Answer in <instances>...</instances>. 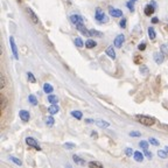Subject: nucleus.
Masks as SVG:
<instances>
[{
  "label": "nucleus",
  "instance_id": "obj_1",
  "mask_svg": "<svg viewBox=\"0 0 168 168\" xmlns=\"http://www.w3.org/2000/svg\"><path fill=\"white\" fill-rule=\"evenodd\" d=\"M135 119H137L140 124H142V125H145V126H152V125L155 124V119H154V118L148 117V116H144V115H137V116H135Z\"/></svg>",
  "mask_w": 168,
  "mask_h": 168
},
{
  "label": "nucleus",
  "instance_id": "obj_2",
  "mask_svg": "<svg viewBox=\"0 0 168 168\" xmlns=\"http://www.w3.org/2000/svg\"><path fill=\"white\" fill-rule=\"evenodd\" d=\"M95 19H96V20H97L99 24H106V22L109 21V19H108L106 14H105V13H103L101 8H97V10H96V15H95Z\"/></svg>",
  "mask_w": 168,
  "mask_h": 168
},
{
  "label": "nucleus",
  "instance_id": "obj_3",
  "mask_svg": "<svg viewBox=\"0 0 168 168\" xmlns=\"http://www.w3.org/2000/svg\"><path fill=\"white\" fill-rule=\"evenodd\" d=\"M10 43H11V48H12V51H13V56L15 60H19V54H18V47H17V43H15V40L13 36H10Z\"/></svg>",
  "mask_w": 168,
  "mask_h": 168
},
{
  "label": "nucleus",
  "instance_id": "obj_4",
  "mask_svg": "<svg viewBox=\"0 0 168 168\" xmlns=\"http://www.w3.org/2000/svg\"><path fill=\"white\" fill-rule=\"evenodd\" d=\"M26 144H27L28 146L35 147L37 151H41V147H40V145H39V144H37V141H36L34 138H32V137H27V138H26Z\"/></svg>",
  "mask_w": 168,
  "mask_h": 168
},
{
  "label": "nucleus",
  "instance_id": "obj_5",
  "mask_svg": "<svg viewBox=\"0 0 168 168\" xmlns=\"http://www.w3.org/2000/svg\"><path fill=\"white\" fill-rule=\"evenodd\" d=\"M165 54L162 53V51H158V53H154V61H155V63L156 64H161V63H163V61H165Z\"/></svg>",
  "mask_w": 168,
  "mask_h": 168
},
{
  "label": "nucleus",
  "instance_id": "obj_6",
  "mask_svg": "<svg viewBox=\"0 0 168 168\" xmlns=\"http://www.w3.org/2000/svg\"><path fill=\"white\" fill-rule=\"evenodd\" d=\"M26 12H27V14L29 15V18H31V20L33 21V24H35V25H37V24H39V19H37V17H36V14L34 13V11H33L32 8H29V7H27V8H26Z\"/></svg>",
  "mask_w": 168,
  "mask_h": 168
},
{
  "label": "nucleus",
  "instance_id": "obj_7",
  "mask_svg": "<svg viewBox=\"0 0 168 168\" xmlns=\"http://www.w3.org/2000/svg\"><path fill=\"white\" fill-rule=\"evenodd\" d=\"M125 42V36L123 35V34H119L116 39H115V41H113V44H115V47H117V48H120L121 46H123V43Z\"/></svg>",
  "mask_w": 168,
  "mask_h": 168
},
{
  "label": "nucleus",
  "instance_id": "obj_8",
  "mask_svg": "<svg viewBox=\"0 0 168 168\" xmlns=\"http://www.w3.org/2000/svg\"><path fill=\"white\" fill-rule=\"evenodd\" d=\"M109 13H110V15L113 17V18H120V17H123L121 10H118V8L110 7V8H109Z\"/></svg>",
  "mask_w": 168,
  "mask_h": 168
},
{
  "label": "nucleus",
  "instance_id": "obj_9",
  "mask_svg": "<svg viewBox=\"0 0 168 168\" xmlns=\"http://www.w3.org/2000/svg\"><path fill=\"white\" fill-rule=\"evenodd\" d=\"M70 21L75 25V26H77V25H79V24H83V18L81 17V15H78V14H72L71 17H70Z\"/></svg>",
  "mask_w": 168,
  "mask_h": 168
},
{
  "label": "nucleus",
  "instance_id": "obj_10",
  "mask_svg": "<svg viewBox=\"0 0 168 168\" xmlns=\"http://www.w3.org/2000/svg\"><path fill=\"white\" fill-rule=\"evenodd\" d=\"M19 117H20V119H21L22 121L27 123V121H29L31 115H29V112L26 111V110H20V112H19Z\"/></svg>",
  "mask_w": 168,
  "mask_h": 168
},
{
  "label": "nucleus",
  "instance_id": "obj_11",
  "mask_svg": "<svg viewBox=\"0 0 168 168\" xmlns=\"http://www.w3.org/2000/svg\"><path fill=\"white\" fill-rule=\"evenodd\" d=\"M76 29L78 31V32H81L83 35H85V36H88V37H90V32L84 27V25L83 24H79V25H77L76 26Z\"/></svg>",
  "mask_w": 168,
  "mask_h": 168
},
{
  "label": "nucleus",
  "instance_id": "obj_12",
  "mask_svg": "<svg viewBox=\"0 0 168 168\" xmlns=\"http://www.w3.org/2000/svg\"><path fill=\"white\" fill-rule=\"evenodd\" d=\"M48 112H49L51 116L58 113V112H60V108H58V105H57V104H50V106L48 108Z\"/></svg>",
  "mask_w": 168,
  "mask_h": 168
},
{
  "label": "nucleus",
  "instance_id": "obj_13",
  "mask_svg": "<svg viewBox=\"0 0 168 168\" xmlns=\"http://www.w3.org/2000/svg\"><path fill=\"white\" fill-rule=\"evenodd\" d=\"M145 15H147V17H151L154 12H155V7L153 6V5H147L146 7H145Z\"/></svg>",
  "mask_w": 168,
  "mask_h": 168
},
{
  "label": "nucleus",
  "instance_id": "obj_14",
  "mask_svg": "<svg viewBox=\"0 0 168 168\" xmlns=\"http://www.w3.org/2000/svg\"><path fill=\"white\" fill-rule=\"evenodd\" d=\"M106 55H108L110 58L116 60V51H115V49H113V46H109V47H108V49H106Z\"/></svg>",
  "mask_w": 168,
  "mask_h": 168
},
{
  "label": "nucleus",
  "instance_id": "obj_15",
  "mask_svg": "<svg viewBox=\"0 0 168 168\" xmlns=\"http://www.w3.org/2000/svg\"><path fill=\"white\" fill-rule=\"evenodd\" d=\"M72 160H74V162L76 163V165H81V166H84L85 165V160H83L82 158H79L78 155H72Z\"/></svg>",
  "mask_w": 168,
  "mask_h": 168
},
{
  "label": "nucleus",
  "instance_id": "obj_16",
  "mask_svg": "<svg viewBox=\"0 0 168 168\" xmlns=\"http://www.w3.org/2000/svg\"><path fill=\"white\" fill-rule=\"evenodd\" d=\"M133 158H134V160L137 161V162H142V160H144V154L141 153V152H134L133 153Z\"/></svg>",
  "mask_w": 168,
  "mask_h": 168
},
{
  "label": "nucleus",
  "instance_id": "obj_17",
  "mask_svg": "<svg viewBox=\"0 0 168 168\" xmlns=\"http://www.w3.org/2000/svg\"><path fill=\"white\" fill-rule=\"evenodd\" d=\"M96 46H97L96 41H94V40H91V39H89V40L85 41V47H87L88 49H92V48H95Z\"/></svg>",
  "mask_w": 168,
  "mask_h": 168
},
{
  "label": "nucleus",
  "instance_id": "obj_18",
  "mask_svg": "<svg viewBox=\"0 0 168 168\" xmlns=\"http://www.w3.org/2000/svg\"><path fill=\"white\" fill-rule=\"evenodd\" d=\"M43 91H44L46 94H51V92L54 91V88L50 85L49 83H44V84H43Z\"/></svg>",
  "mask_w": 168,
  "mask_h": 168
},
{
  "label": "nucleus",
  "instance_id": "obj_19",
  "mask_svg": "<svg viewBox=\"0 0 168 168\" xmlns=\"http://www.w3.org/2000/svg\"><path fill=\"white\" fill-rule=\"evenodd\" d=\"M90 32V36H96V37H103L104 36V34L102 33V32H98V31H96V29H91V31H89Z\"/></svg>",
  "mask_w": 168,
  "mask_h": 168
},
{
  "label": "nucleus",
  "instance_id": "obj_20",
  "mask_svg": "<svg viewBox=\"0 0 168 168\" xmlns=\"http://www.w3.org/2000/svg\"><path fill=\"white\" fill-rule=\"evenodd\" d=\"M96 125H97L98 127H102V128H105V127H109V126H110V124H109L108 121H105V120H97V121H96Z\"/></svg>",
  "mask_w": 168,
  "mask_h": 168
},
{
  "label": "nucleus",
  "instance_id": "obj_21",
  "mask_svg": "<svg viewBox=\"0 0 168 168\" xmlns=\"http://www.w3.org/2000/svg\"><path fill=\"white\" fill-rule=\"evenodd\" d=\"M147 33H148V36H149L151 40H154V39L156 37V34H155V31H154L153 27H149V28L147 29Z\"/></svg>",
  "mask_w": 168,
  "mask_h": 168
},
{
  "label": "nucleus",
  "instance_id": "obj_22",
  "mask_svg": "<svg viewBox=\"0 0 168 168\" xmlns=\"http://www.w3.org/2000/svg\"><path fill=\"white\" fill-rule=\"evenodd\" d=\"M48 102H49L50 104H57L58 98H57V96H55V95H49V96H48Z\"/></svg>",
  "mask_w": 168,
  "mask_h": 168
},
{
  "label": "nucleus",
  "instance_id": "obj_23",
  "mask_svg": "<svg viewBox=\"0 0 168 168\" xmlns=\"http://www.w3.org/2000/svg\"><path fill=\"white\" fill-rule=\"evenodd\" d=\"M71 116L76 119H78V120H81L83 118V113L81 111H71Z\"/></svg>",
  "mask_w": 168,
  "mask_h": 168
},
{
  "label": "nucleus",
  "instance_id": "obj_24",
  "mask_svg": "<svg viewBox=\"0 0 168 168\" xmlns=\"http://www.w3.org/2000/svg\"><path fill=\"white\" fill-rule=\"evenodd\" d=\"M28 101H29V103H31L33 106H36V105H37V99H36V97H35L34 95H29V96H28Z\"/></svg>",
  "mask_w": 168,
  "mask_h": 168
},
{
  "label": "nucleus",
  "instance_id": "obj_25",
  "mask_svg": "<svg viewBox=\"0 0 168 168\" xmlns=\"http://www.w3.org/2000/svg\"><path fill=\"white\" fill-rule=\"evenodd\" d=\"M134 3H135V0H128L126 3V6L128 7L130 12H134Z\"/></svg>",
  "mask_w": 168,
  "mask_h": 168
},
{
  "label": "nucleus",
  "instance_id": "obj_26",
  "mask_svg": "<svg viewBox=\"0 0 168 168\" xmlns=\"http://www.w3.org/2000/svg\"><path fill=\"white\" fill-rule=\"evenodd\" d=\"M44 121H46V125L47 126H53L54 125V121H55V119L50 116V117H46L44 118Z\"/></svg>",
  "mask_w": 168,
  "mask_h": 168
},
{
  "label": "nucleus",
  "instance_id": "obj_27",
  "mask_svg": "<svg viewBox=\"0 0 168 168\" xmlns=\"http://www.w3.org/2000/svg\"><path fill=\"white\" fill-rule=\"evenodd\" d=\"M158 155H159V158H161V159H167V156H168V152H167V151H162V149H160V151H158Z\"/></svg>",
  "mask_w": 168,
  "mask_h": 168
},
{
  "label": "nucleus",
  "instance_id": "obj_28",
  "mask_svg": "<svg viewBox=\"0 0 168 168\" xmlns=\"http://www.w3.org/2000/svg\"><path fill=\"white\" fill-rule=\"evenodd\" d=\"M75 44H76L78 48H82V47L84 46V43H83V41H82L81 37H76V39H75Z\"/></svg>",
  "mask_w": 168,
  "mask_h": 168
},
{
  "label": "nucleus",
  "instance_id": "obj_29",
  "mask_svg": "<svg viewBox=\"0 0 168 168\" xmlns=\"http://www.w3.org/2000/svg\"><path fill=\"white\" fill-rule=\"evenodd\" d=\"M27 78L31 83H36V78L34 77V75L32 72H27Z\"/></svg>",
  "mask_w": 168,
  "mask_h": 168
},
{
  "label": "nucleus",
  "instance_id": "obj_30",
  "mask_svg": "<svg viewBox=\"0 0 168 168\" xmlns=\"http://www.w3.org/2000/svg\"><path fill=\"white\" fill-rule=\"evenodd\" d=\"M140 72H141V75H145V76H146V75H148L149 71H148V68H147L146 65H141V67H140Z\"/></svg>",
  "mask_w": 168,
  "mask_h": 168
},
{
  "label": "nucleus",
  "instance_id": "obj_31",
  "mask_svg": "<svg viewBox=\"0 0 168 168\" xmlns=\"http://www.w3.org/2000/svg\"><path fill=\"white\" fill-rule=\"evenodd\" d=\"M6 105H7V99L4 95H1V110H4L6 108Z\"/></svg>",
  "mask_w": 168,
  "mask_h": 168
},
{
  "label": "nucleus",
  "instance_id": "obj_32",
  "mask_svg": "<svg viewBox=\"0 0 168 168\" xmlns=\"http://www.w3.org/2000/svg\"><path fill=\"white\" fill-rule=\"evenodd\" d=\"M5 85H6V77L4 76V75H1V79H0V88H5Z\"/></svg>",
  "mask_w": 168,
  "mask_h": 168
},
{
  "label": "nucleus",
  "instance_id": "obj_33",
  "mask_svg": "<svg viewBox=\"0 0 168 168\" xmlns=\"http://www.w3.org/2000/svg\"><path fill=\"white\" fill-rule=\"evenodd\" d=\"M89 166L90 167H103V165L98 161H91V162H89Z\"/></svg>",
  "mask_w": 168,
  "mask_h": 168
},
{
  "label": "nucleus",
  "instance_id": "obj_34",
  "mask_svg": "<svg viewBox=\"0 0 168 168\" xmlns=\"http://www.w3.org/2000/svg\"><path fill=\"white\" fill-rule=\"evenodd\" d=\"M139 146L145 151V149H148V142L147 141H140L139 142Z\"/></svg>",
  "mask_w": 168,
  "mask_h": 168
},
{
  "label": "nucleus",
  "instance_id": "obj_35",
  "mask_svg": "<svg viewBox=\"0 0 168 168\" xmlns=\"http://www.w3.org/2000/svg\"><path fill=\"white\" fill-rule=\"evenodd\" d=\"M10 159H11V160H12L14 163H17L18 166H21V165H22V162H21V161H20L18 158H15V156H10Z\"/></svg>",
  "mask_w": 168,
  "mask_h": 168
},
{
  "label": "nucleus",
  "instance_id": "obj_36",
  "mask_svg": "<svg viewBox=\"0 0 168 168\" xmlns=\"http://www.w3.org/2000/svg\"><path fill=\"white\" fill-rule=\"evenodd\" d=\"M148 142L152 144V145H154V146H158V145H159V141H158L155 138H149V139H148Z\"/></svg>",
  "mask_w": 168,
  "mask_h": 168
},
{
  "label": "nucleus",
  "instance_id": "obj_37",
  "mask_svg": "<svg viewBox=\"0 0 168 168\" xmlns=\"http://www.w3.org/2000/svg\"><path fill=\"white\" fill-rule=\"evenodd\" d=\"M64 147L67 148V149H74L75 148V144H71V142H67V144H64Z\"/></svg>",
  "mask_w": 168,
  "mask_h": 168
},
{
  "label": "nucleus",
  "instance_id": "obj_38",
  "mask_svg": "<svg viewBox=\"0 0 168 168\" xmlns=\"http://www.w3.org/2000/svg\"><path fill=\"white\" fill-rule=\"evenodd\" d=\"M125 153H126L127 156H132V154H133V149L130 148V147H127V148L125 149Z\"/></svg>",
  "mask_w": 168,
  "mask_h": 168
},
{
  "label": "nucleus",
  "instance_id": "obj_39",
  "mask_svg": "<svg viewBox=\"0 0 168 168\" xmlns=\"http://www.w3.org/2000/svg\"><path fill=\"white\" fill-rule=\"evenodd\" d=\"M161 51H162V53H163V54L167 56V55H168V49H167V46L162 44V46H161Z\"/></svg>",
  "mask_w": 168,
  "mask_h": 168
},
{
  "label": "nucleus",
  "instance_id": "obj_40",
  "mask_svg": "<svg viewBox=\"0 0 168 168\" xmlns=\"http://www.w3.org/2000/svg\"><path fill=\"white\" fill-rule=\"evenodd\" d=\"M119 26L121 28H126V19H121L120 22H119Z\"/></svg>",
  "mask_w": 168,
  "mask_h": 168
},
{
  "label": "nucleus",
  "instance_id": "obj_41",
  "mask_svg": "<svg viewBox=\"0 0 168 168\" xmlns=\"http://www.w3.org/2000/svg\"><path fill=\"white\" fill-rule=\"evenodd\" d=\"M138 49H139V50H145V49H146V43H145V42H141V43L138 46Z\"/></svg>",
  "mask_w": 168,
  "mask_h": 168
},
{
  "label": "nucleus",
  "instance_id": "obj_42",
  "mask_svg": "<svg viewBox=\"0 0 168 168\" xmlns=\"http://www.w3.org/2000/svg\"><path fill=\"white\" fill-rule=\"evenodd\" d=\"M145 155H146L148 159H152V158H153V154H152V152H148V149H145Z\"/></svg>",
  "mask_w": 168,
  "mask_h": 168
},
{
  "label": "nucleus",
  "instance_id": "obj_43",
  "mask_svg": "<svg viewBox=\"0 0 168 168\" xmlns=\"http://www.w3.org/2000/svg\"><path fill=\"white\" fill-rule=\"evenodd\" d=\"M130 135H131V137H140L141 133H140V132H133V131H132V132L130 133Z\"/></svg>",
  "mask_w": 168,
  "mask_h": 168
},
{
  "label": "nucleus",
  "instance_id": "obj_44",
  "mask_svg": "<svg viewBox=\"0 0 168 168\" xmlns=\"http://www.w3.org/2000/svg\"><path fill=\"white\" fill-rule=\"evenodd\" d=\"M152 22H153V24H158V22H159V19H158L156 17H154V18L152 19Z\"/></svg>",
  "mask_w": 168,
  "mask_h": 168
},
{
  "label": "nucleus",
  "instance_id": "obj_45",
  "mask_svg": "<svg viewBox=\"0 0 168 168\" xmlns=\"http://www.w3.org/2000/svg\"><path fill=\"white\" fill-rule=\"evenodd\" d=\"M95 120H92V119H85V123H88V124H91V123H94Z\"/></svg>",
  "mask_w": 168,
  "mask_h": 168
},
{
  "label": "nucleus",
  "instance_id": "obj_46",
  "mask_svg": "<svg viewBox=\"0 0 168 168\" xmlns=\"http://www.w3.org/2000/svg\"><path fill=\"white\" fill-rule=\"evenodd\" d=\"M94 138H97V133H95V132H92V134H91Z\"/></svg>",
  "mask_w": 168,
  "mask_h": 168
},
{
  "label": "nucleus",
  "instance_id": "obj_47",
  "mask_svg": "<svg viewBox=\"0 0 168 168\" xmlns=\"http://www.w3.org/2000/svg\"><path fill=\"white\" fill-rule=\"evenodd\" d=\"M165 149H166V151L168 152V146H166V148H165Z\"/></svg>",
  "mask_w": 168,
  "mask_h": 168
},
{
  "label": "nucleus",
  "instance_id": "obj_48",
  "mask_svg": "<svg viewBox=\"0 0 168 168\" xmlns=\"http://www.w3.org/2000/svg\"><path fill=\"white\" fill-rule=\"evenodd\" d=\"M18 1H21V0H18Z\"/></svg>",
  "mask_w": 168,
  "mask_h": 168
},
{
  "label": "nucleus",
  "instance_id": "obj_49",
  "mask_svg": "<svg viewBox=\"0 0 168 168\" xmlns=\"http://www.w3.org/2000/svg\"><path fill=\"white\" fill-rule=\"evenodd\" d=\"M167 28H168V25H167Z\"/></svg>",
  "mask_w": 168,
  "mask_h": 168
}]
</instances>
